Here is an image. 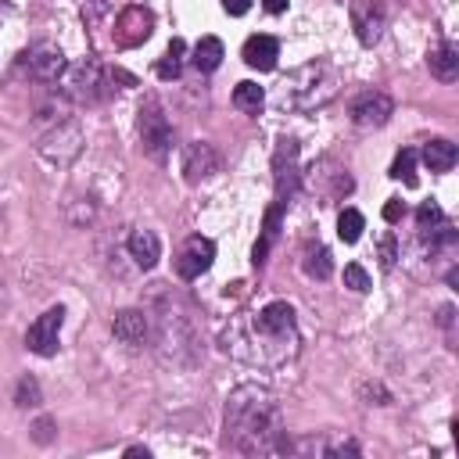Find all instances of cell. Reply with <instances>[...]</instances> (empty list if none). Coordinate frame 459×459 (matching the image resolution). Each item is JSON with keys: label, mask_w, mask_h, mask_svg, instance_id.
Wrapping results in <instances>:
<instances>
[{"label": "cell", "mask_w": 459, "mask_h": 459, "mask_svg": "<svg viewBox=\"0 0 459 459\" xmlns=\"http://www.w3.org/2000/svg\"><path fill=\"white\" fill-rule=\"evenodd\" d=\"M222 441L241 455H280L291 448L284 427V405L266 384H241L226 398Z\"/></svg>", "instance_id": "7a4b0ae2"}, {"label": "cell", "mask_w": 459, "mask_h": 459, "mask_svg": "<svg viewBox=\"0 0 459 459\" xmlns=\"http://www.w3.org/2000/svg\"><path fill=\"white\" fill-rule=\"evenodd\" d=\"M273 179H277V204H291L295 190H298V144L295 140H280L277 154H273Z\"/></svg>", "instance_id": "30bf717a"}, {"label": "cell", "mask_w": 459, "mask_h": 459, "mask_svg": "<svg viewBox=\"0 0 459 459\" xmlns=\"http://www.w3.org/2000/svg\"><path fill=\"white\" fill-rule=\"evenodd\" d=\"M263 4H266V12H270V15H280V12H288V0H263Z\"/></svg>", "instance_id": "e575fe53"}, {"label": "cell", "mask_w": 459, "mask_h": 459, "mask_svg": "<svg viewBox=\"0 0 459 459\" xmlns=\"http://www.w3.org/2000/svg\"><path fill=\"white\" fill-rule=\"evenodd\" d=\"M427 69H430V76H434V79H441V83H455V79H459V51H455L452 44H438V47H430V54H427Z\"/></svg>", "instance_id": "d6986e66"}, {"label": "cell", "mask_w": 459, "mask_h": 459, "mask_svg": "<svg viewBox=\"0 0 459 459\" xmlns=\"http://www.w3.org/2000/svg\"><path fill=\"white\" fill-rule=\"evenodd\" d=\"M126 455H144V459H147L151 452H147V448H140V445H133V448H126Z\"/></svg>", "instance_id": "d590c367"}, {"label": "cell", "mask_w": 459, "mask_h": 459, "mask_svg": "<svg viewBox=\"0 0 459 459\" xmlns=\"http://www.w3.org/2000/svg\"><path fill=\"white\" fill-rule=\"evenodd\" d=\"M395 259H398V255H395V238L388 234V238L380 241V266H384V270H395Z\"/></svg>", "instance_id": "4dcf8cb0"}, {"label": "cell", "mask_w": 459, "mask_h": 459, "mask_svg": "<svg viewBox=\"0 0 459 459\" xmlns=\"http://www.w3.org/2000/svg\"><path fill=\"white\" fill-rule=\"evenodd\" d=\"M219 165H222V158H219V151L208 140H194L179 154V172H183L187 183H204L208 176L219 172Z\"/></svg>", "instance_id": "8fae6325"}, {"label": "cell", "mask_w": 459, "mask_h": 459, "mask_svg": "<svg viewBox=\"0 0 459 459\" xmlns=\"http://www.w3.org/2000/svg\"><path fill=\"white\" fill-rule=\"evenodd\" d=\"M44 398H40V384L33 380V377H22L19 380V388H15V405L19 409H33V405H40Z\"/></svg>", "instance_id": "f1b7e54d"}, {"label": "cell", "mask_w": 459, "mask_h": 459, "mask_svg": "<svg viewBox=\"0 0 459 459\" xmlns=\"http://www.w3.org/2000/svg\"><path fill=\"white\" fill-rule=\"evenodd\" d=\"M416 226H420V234H441L448 222H445V212H441L434 201H427V204H420V212H416Z\"/></svg>", "instance_id": "4316f807"}, {"label": "cell", "mask_w": 459, "mask_h": 459, "mask_svg": "<svg viewBox=\"0 0 459 459\" xmlns=\"http://www.w3.org/2000/svg\"><path fill=\"white\" fill-rule=\"evenodd\" d=\"M420 158H423V165L430 172H448L459 162V151H455L452 140H427L423 151H420Z\"/></svg>", "instance_id": "ffe728a7"}, {"label": "cell", "mask_w": 459, "mask_h": 459, "mask_svg": "<svg viewBox=\"0 0 459 459\" xmlns=\"http://www.w3.org/2000/svg\"><path fill=\"white\" fill-rule=\"evenodd\" d=\"M212 259H215V245L208 238L194 234V238L183 241V248L176 255V277L179 280H197L201 273L212 270Z\"/></svg>", "instance_id": "4fadbf2b"}, {"label": "cell", "mask_w": 459, "mask_h": 459, "mask_svg": "<svg viewBox=\"0 0 459 459\" xmlns=\"http://www.w3.org/2000/svg\"><path fill=\"white\" fill-rule=\"evenodd\" d=\"M222 58H226V51H222V40H215V37H201L197 44H194V69L197 72H215L219 65H222Z\"/></svg>", "instance_id": "7402d4cb"}, {"label": "cell", "mask_w": 459, "mask_h": 459, "mask_svg": "<svg viewBox=\"0 0 459 459\" xmlns=\"http://www.w3.org/2000/svg\"><path fill=\"white\" fill-rule=\"evenodd\" d=\"M363 230H366L363 212H359V208H341V215H338V238H341L345 245H355V241L363 238Z\"/></svg>", "instance_id": "cb8c5ba5"}, {"label": "cell", "mask_w": 459, "mask_h": 459, "mask_svg": "<svg viewBox=\"0 0 459 459\" xmlns=\"http://www.w3.org/2000/svg\"><path fill=\"white\" fill-rule=\"evenodd\" d=\"M112 330H115V338H119L122 345H144L151 323H147V313H144V309H122V313H115Z\"/></svg>", "instance_id": "e0dca14e"}, {"label": "cell", "mask_w": 459, "mask_h": 459, "mask_svg": "<svg viewBox=\"0 0 459 459\" xmlns=\"http://www.w3.org/2000/svg\"><path fill=\"white\" fill-rule=\"evenodd\" d=\"M22 65H26V72L33 76V79H40V83H51V79H58L69 65H65V54L54 47V44H33L26 54H22Z\"/></svg>", "instance_id": "9a60e30c"}, {"label": "cell", "mask_w": 459, "mask_h": 459, "mask_svg": "<svg viewBox=\"0 0 459 459\" xmlns=\"http://www.w3.org/2000/svg\"><path fill=\"white\" fill-rule=\"evenodd\" d=\"M137 133H140L144 154H151V158L162 162L172 151V126H169V119H165V112H162V104L154 97L144 101V108L137 115Z\"/></svg>", "instance_id": "5b68a950"}, {"label": "cell", "mask_w": 459, "mask_h": 459, "mask_svg": "<svg viewBox=\"0 0 459 459\" xmlns=\"http://www.w3.org/2000/svg\"><path fill=\"white\" fill-rule=\"evenodd\" d=\"M183 54H187V44L176 37L169 47H165V54H162V62L154 65V72L162 76V79H176L179 76V69H183Z\"/></svg>", "instance_id": "d4e9b609"}, {"label": "cell", "mask_w": 459, "mask_h": 459, "mask_svg": "<svg viewBox=\"0 0 459 459\" xmlns=\"http://www.w3.org/2000/svg\"><path fill=\"white\" fill-rule=\"evenodd\" d=\"M151 33H154V15L147 8H140V4H129V8L119 12L115 29H112V40H115V47L129 51V47H140Z\"/></svg>", "instance_id": "ba28073f"}, {"label": "cell", "mask_w": 459, "mask_h": 459, "mask_svg": "<svg viewBox=\"0 0 459 459\" xmlns=\"http://www.w3.org/2000/svg\"><path fill=\"white\" fill-rule=\"evenodd\" d=\"M302 348L298 316L288 302H270L259 313H245L222 330V352L248 366H288Z\"/></svg>", "instance_id": "6da1fadb"}, {"label": "cell", "mask_w": 459, "mask_h": 459, "mask_svg": "<svg viewBox=\"0 0 459 459\" xmlns=\"http://www.w3.org/2000/svg\"><path fill=\"white\" fill-rule=\"evenodd\" d=\"M302 270H305V277H313V280H327V277L334 273L330 252H327L323 245H309V248L302 252Z\"/></svg>", "instance_id": "603a6c76"}, {"label": "cell", "mask_w": 459, "mask_h": 459, "mask_svg": "<svg viewBox=\"0 0 459 459\" xmlns=\"http://www.w3.org/2000/svg\"><path fill=\"white\" fill-rule=\"evenodd\" d=\"M241 58H245V65H248V69L273 72V69H277V58H280V44H277L273 37H266V33L248 37V44H245Z\"/></svg>", "instance_id": "2e32d148"}, {"label": "cell", "mask_w": 459, "mask_h": 459, "mask_svg": "<svg viewBox=\"0 0 459 459\" xmlns=\"http://www.w3.org/2000/svg\"><path fill=\"white\" fill-rule=\"evenodd\" d=\"M395 115V101L384 94V90H366L352 101V122L363 126V129H373V126H384L388 119Z\"/></svg>", "instance_id": "5bb4252c"}, {"label": "cell", "mask_w": 459, "mask_h": 459, "mask_svg": "<svg viewBox=\"0 0 459 459\" xmlns=\"http://www.w3.org/2000/svg\"><path fill=\"white\" fill-rule=\"evenodd\" d=\"M309 187L316 190L320 204H334L341 201L345 194H352V176L345 165H338L334 158H320L313 169H309Z\"/></svg>", "instance_id": "8992f818"}, {"label": "cell", "mask_w": 459, "mask_h": 459, "mask_svg": "<svg viewBox=\"0 0 459 459\" xmlns=\"http://www.w3.org/2000/svg\"><path fill=\"white\" fill-rule=\"evenodd\" d=\"M83 144H87V137H83L79 119H65V122H58L51 133H44V137H40L37 151H40V158H44V162H51V165L65 169V165H72V162L83 154Z\"/></svg>", "instance_id": "277c9868"}, {"label": "cell", "mask_w": 459, "mask_h": 459, "mask_svg": "<svg viewBox=\"0 0 459 459\" xmlns=\"http://www.w3.org/2000/svg\"><path fill=\"white\" fill-rule=\"evenodd\" d=\"M402 215H405V204H402V201H388V204H384V219H388V222H398Z\"/></svg>", "instance_id": "d6a6232c"}, {"label": "cell", "mask_w": 459, "mask_h": 459, "mask_svg": "<svg viewBox=\"0 0 459 459\" xmlns=\"http://www.w3.org/2000/svg\"><path fill=\"white\" fill-rule=\"evenodd\" d=\"M248 8H252V0H222V12H226V15H234V19L248 15Z\"/></svg>", "instance_id": "1f68e13d"}, {"label": "cell", "mask_w": 459, "mask_h": 459, "mask_svg": "<svg viewBox=\"0 0 459 459\" xmlns=\"http://www.w3.org/2000/svg\"><path fill=\"white\" fill-rule=\"evenodd\" d=\"M345 288H352L355 295H366V291H370V273H366L359 263H348V266H345Z\"/></svg>", "instance_id": "f546056e"}, {"label": "cell", "mask_w": 459, "mask_h": 459, "mask_svg": "<svg viewBox=\"0 0 459 459\" xmlns=\"http://www.w3.org/2000/svg\"><path fill=\"white\" fill-rule=\"evenodd\" d=\"M348 15H352L355 40H359L363 47H373V44L384 37V26H388L384 0H352V4H348Z\"/></svg>", "instance_id": "52a82bcc"}, {"label": "cell", "mask_w": 459, "mask_h": 459, "mask_svg": "<svg viewBox=\"0 0 459 459\" xmlns=\"http://www.w3.org/2000/svg\"><path fill=\"white\" fill-rule=\"evenodd\" d=\"M33 438H37L40 445H47V441L54 438V423H51V420H40V423H37V434H33Z\"/></svg>", "instance_id": "836d02e7"}, {"label": "cell", "mask_w": 459, "mask_h": 459, "mask_svg": "<svg viewBox=\"0 0 459 459\" xmlns=\"http://www.w3.org/2000/svg\"><path fill=\"white\" fill-rule=\"evenodd\" d=\"M234 104L241 108V112H248V115H259V108L266 104V94H263V87L259 83H238L234 87Z\"/></svg>", "instance_id": "484cf974"}, {"label": "cell", "mask_w": 459, "mask_h": 459, "mask_svg": "<svg viewBox=\"0 0 459 459\" xmlns=\"http://www.w3.org/2000/svg\"><path fill=\"white\" fill-rule=\"evenodd\" d=\"M62 323H65V309H62V305H54V309H47L44 316H37V323L26 330V348L37 352V355H44V359H51V355L58 352Z\"/></svg>", "instance_id": "7c38bea8"}, {"label": "cell", "mask_w": 459, "mask_h": 459, "mask_svg": "<svg viewBox=\"0 0 459 459\" xmlns=\"http://www.w3.org/2000/svg\"><path fill=\"white\" fill-rule=\"evenodd\" d=\"M391 176H395V179H402L405 187H416V151H413V147H402V151L395 154Z\"/></svg>", "instance_id": "83f0119b"}, {"label": "cell", "mask_w": 459, "mask_h": 459, "mask_svg": "<svg viewBox=\"0 0 459 459\" xmlns=\"http://www.w3.org/2000/svg\"><path fill=\"white\" fill-rule=\"evenodd\" d=\"M280 212H284V204H273V208L266 212L263 238L255 241V252H252V263H255V270H259V266H266V255H270V248H273V245H277V238H280Z\"/></svg>", "instance_id": "44dd1931"}, {"label": "cell", "mask_w": 459, "mask_h": 459, "mask_svg": "<svg viewBox=\"0 0 459 459\" xmlns=\"http://www.w3.org/2000/svg\"><path fill=\"white\" fill-rule=\"evenodd\" d=\"M65 90L76 101H101L108 94V72L101 69L97 58H87L76 69H69V87Z\"/></svg>", "instance_id": "9c48e42d"}, {"label": "cell", "mask_w": 459, "mask_h": 459, "mask_svg": "<svg viewBox=\"0 0 459 459\" xmlns=\"http://www.w3.org/2000/svg\"><path fill=\"white\" fill-rule=\"evenodd\" d=\"M338 90H341V72L330 62H309L284 76L273 101L280 112H316L330 104Z\"/></svg>", "instance_id": "3957f363"}, {"label": "cell", "mask_w": 459, "mask_h": 459, "mask_svg": "<svg viewBox=\"0 0 459 459\" xmlns=\"http://www.w3.org/2000/svg\"><path fill=\"white\" fill-rule=\"evenodd\" d=\"M129 255L140 270H154L158 259H162V241L154 230H133L129 234Z\"/></svg>", "instance_id": "ac0fdd59"}]
</instances>
